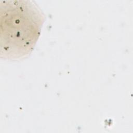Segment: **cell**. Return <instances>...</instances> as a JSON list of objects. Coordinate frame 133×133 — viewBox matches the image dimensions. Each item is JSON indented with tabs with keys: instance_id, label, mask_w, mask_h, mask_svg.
I'll return each instance as SVG.
<instances>
[{
	"instance_id": "cell-1",
	"label": "cell",
	"mask_w": 133,
	"mask_h": 133,
	"mask_svg": "<svg viewBox=\"0 0 133 133\" xmlns=\"http://www.w3.org/2000/svg\"><path fill=\"white\" fill-rule=\"evenodd\" d=\"M25 1L4 5L1 11V50L4 56L19 58L32 50L39 36L43 17L32 4Z\"/></svg>"
}]
</instances>
